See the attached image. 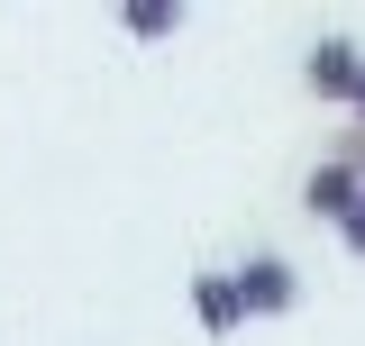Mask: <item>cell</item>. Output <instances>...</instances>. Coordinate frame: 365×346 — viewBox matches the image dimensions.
Here are the masks:
<instances>
[{
    "label": "cell",
    "mask_w": 365,
    "mask_h": 346,
    "mask_svg": "<svg viewBox=\"0 0 365 346\" xmlns=\"http://www.w3.org/2000/svg\"><path fill=\"white\" fill-rule=\"evenodd\" d=\"M302 83H311V100H347L356 110V91H365V55L347 37H319L311 55H302Z\"/></svg>",
    "instance_id": "obj_2"
},
{
    "label": "cell",
    "mask_w": 365,
    "mask_h": 346,
    "mask_svg": "<svg viewBox=\"0 0 365 346\" xmlns=\"http://www.w3.org/2000/svg\"><path fill=\"white\" fill-rule=\"evenodd\" d=\"M302 210H311V219H347V210H365V173L329 155V164L302 182Z\"/></svg>",
    "instance_id": "obj_3"
},
{
    "label": "cell",
    "mask_w": 365,
    "mask_h": 346,
    "mask_svg": "<svg viewBox=\"0 0 365 346\" xmlns=\"http://www.w3.org/2000/svg\"><path fill=\"white\" fill-rule=\"evenodd\" d=\"M192 319H201L210 337H237V328H247V310H237V283H228V273H201V283H192Z\"/></svg>",
    "instance_id": "obj_4"
},
{
    "label": "cell",
    "mask_w": 365,
    "mask_h": 346,
    "mask_svg": "<svg viewBox=\"0 0 365 346\" xmlns=\"http://www.w3.org/2000/svg\"><path fill=\"white\" fill-rule=\"evenodd\" d=\"M356 128H365V91H356Z\"/></svg>",
    "instance_id": "obj_7"
},
{
    "label": "cell",
    "mask_w": 365,
    "mask_h": 346,
    "mask_svg": "<svg viewBox=\"0 0 365 346\" xmlns=\"http://www.w3.org/2000/svg\"><path fill=\"white\" fill-rule=\"evenodd\" d=\"M119 19H128V37L155 46V37H174V28H182V0H128Z\"/></svg>",
    "instance_id": "obj_5"
},
{
    "label": "cell",
    "mask_w": 365,
    "mask_h": 346,
    "mask_svg": "<svg viewBox=\"0 0 365 346\" xmlns=\"http://www.w3.org/2000/svg\"><path fill=\"white\" fill-rule=\"evenodd\" d=\"M338 246H347V256H365V210H347V219H338Z\"/></svg>",
    "instance_id": "obj_6"
},
{
    "label": "cell",
    "mask_w": 365,
    "mask_h": 346,
    "mask_svg": "<svg viewBox=\"0 0 365 346\" xmlns=\"http://www.w3.org/2000/svg\"><path fill=\"white\" fill-rule=\"evenodd\" d=\"M228 283H237V310H247V319H283V310L302 301V273H292L283 256H247Z\"/></svg>",
    "instance_id": "obj_1"
}]
</instances>
